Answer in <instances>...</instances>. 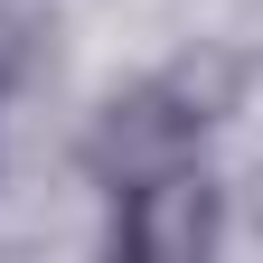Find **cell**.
I'll use <instances>...</instances> for the list:
<instances>
[{
	"label": "cell",
	"instance_id": "cell-3",
	"mask_svg": "<svg viewBox=\"0 0 263 263\" xmlns=\"http://www.w3.org/2000/svg\"><path fill=\"white\" fill-rule=\"evenodd\" d=\"M28 57H38V28H28V10H0V122H10V94L28 85Z\"/></svg>",
	"mask_w": 263,
	"mask_h": 263
},
{
	"label": "cell",
	"instance_id": "cell-1",
	"mask_svg": "<svg viewBox=\"0 0 263 263\" xmlns=\"http://www.w3.org/2000/svg\"><path fill=\"white\" fill-rule=\"evenodd\" d=\"M197 151H207V104H197L188 76H151V85L113 94L85 132V170L104 197L141 188V179H170V170H197Z\"/></svg>",
	"mask_w": 263,
	"mask_h": 263
},
{
	"label": "cell",
	"instance_id": "cell-2",
	"mask_svg": "<svg viewBox=\"0 0 263 263\" xmlns=\"http://www.w3.org/2000/svg\"><path fill=\"white\" fill-rule=\"evenodd\" d=\"M104 207H113V216H104V245H113V254H151V263H188V254H207V245L226 235L207 170H170V179L113 188Z\"/></svg>",
	"mask_w": 263,
	"mask_h": 263
}]
</instances>
